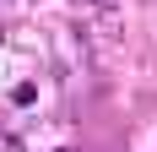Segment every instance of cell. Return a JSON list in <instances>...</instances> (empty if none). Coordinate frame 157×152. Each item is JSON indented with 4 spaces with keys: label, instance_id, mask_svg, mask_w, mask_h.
Segmentation results:
<instances>
[{
    "label": "cell",
    "instance_id": "6da1fadb",
    "mask_svg": "<svg viewBox=\"0 0 157 152\" xmlns=\"http://www.w3.org/2000/svg\"><path fill=\"white\" fill-rule=\"evenodd\" d=\"M0 152H22V147H16V141H11V136H0Z\"/></svg>",
    "mask_w": 157,
    "mask_h": 152
}]
</instances>
